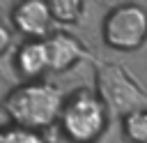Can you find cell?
<instances>
[{"instance_id": "cell-3", "label": "cell", "mask_w": 147, "mask_h": 143, "mask_svg": "<svg viewBox=\"0 0 147 143\" xmlns=\"http://www.w3.org/2000/svg\"><path fill=\"white\" fill-rule=\"evenodd\" d=\"M101 35L108 48L133 53L147 44V9L136 2L113 7L101 23Z\"/></svg>"}, {"instance_id": "cell-4", "label": "cell", "mask_w": 147, "mask_h": 143, "mask_svg": "<svg viewBox=\"0 0 147 143\" xmlns=\"http://www.w3.org/2000/svg\"><path fill=\"white\" fill-rule=\"evenodd\" d=\"M96 83H99L96 95L103 99V104L108 106L110 113H122L124 115V113H129L138 106H145V99L138 92V88L115 65L101 67L99 74H96Z\"/></svg>"}, {"instance_id": "cell-11", "label": "cell", "mask_w": 147, "mask_h": 143, "mask_svg": "<svg viewBox=\"0 0 147 143\" xmlns=\"http://www.w3.org/2000/svg\"><path fill=\"white\" fill-rule=\"evenodd\" d=\"M11 46V30L0 21V55L7 53V48Z\"/></svg>"}, {"instance_id": "cell-1", "label": "cell", "mask_w": 147, "mask_h": 143, "mask_svg": "<svg viewBox=\"0 0 147 143\" xmlns=\"http://www.w3.org/2000/svg\"><path fill=\"white\" fill-rule=\"evenodd\" d=\"M64 95L48 81H25L11 88L2 99V111L9 125L44 131L60 120Z\"/></svg>"}, {"instance_id": "cell-2", "label": "cell", "mask_w": 147, "mask_h": 143, "mask_svg": "<svg viewBox=\"0 0 147 143\" xmlns=\"http://www.w3.org/2000/svg\"><path fill=\"white\" fill-rule=\"evenodd\" d=\"M108 120L110 111L103 99L96 92L80 88L64 97L57 125L71 143H99L108 129Z\"/></svg>"}, {"instance_id": "cell-7", "label": "cell", "mask_w": 147, "mask_h": 143, "mask_svg": "<svg viewBox=\"0 0 147 143\" xmlns=\"http://www.w3.org/2000/svg\"><path fill=\"white\" fill-rule=\"evenodd\" d=\"M16 72L25 81H37L48 72V53L44 39H25L14 55Z\"/></svg>"}, {"instance_id": "cell-5", "label": "cell", "mask_w": 147, "mask_h": 143, "mask_svg": "<svg viewBox=\"0 0 147 143\" xmlns=\"http://www.w3.org/2000/svg\"><path fill=\"white\" fill-rule=\"evenodd\" d=\"M11 25L25 39H46L53 32L55 18L46 0H18L11 9Z\"/></svg>"}, {"instance_id": "cell-8", "label": "cell", "mask_w": 147, "mask_h": 143, "mask_svg": "<svg viewBox=\"0 0 147 143\" xmlns=\"http://www.w3.org/2000/svg\"><path fill=\"white\" fill-rule=\"evenodd\" d=\"M122 134L131 143H147V106H138L122 115Z\"/></svg>"}, {"instance_id": "cell-6", "label": "cell", "mask_w": 147, "mask_h": 143, "mask_svg": "<svg viewBox=\"0 0 147 143\" xmlns=\"http://www.w3.org/2000/svg\"><path fill=\"white\" fill-rule=\"evenodd\" d=\"M44 44H46V53H48V72L62 74L83 60V44L69 32L53 30L44 39Z\"/></svg>"}, {"instance_id": "cell-9", "label": "cell", "mask_w": 147, "mask_h": 143, "mask_svg": "<svg viewBox=\"0 0 147 143\" xmlns=\"http://www.w3.org/2000/svg\"><path fill=\"white\" fill-rule=\"evenodd\" d=\"M48 2V9L55 18V23H62V25H71L80 18L83 14V0H46Z\"/></svg>"}, {"instance_id": "cell-10", "label": "cell", "mask_w": 147, "mask_h": 143, "mask_svg": "<svg viewBox=\"0 0 147 143\" xmlns=\"http://www.w3.org/2000/svg\"><path fill=\"white\" fill-rule=\"evenodd\" d=\"M0 143H46V138L37 129L7 125V127H0Z\"/></svg>"}]
</instances>
